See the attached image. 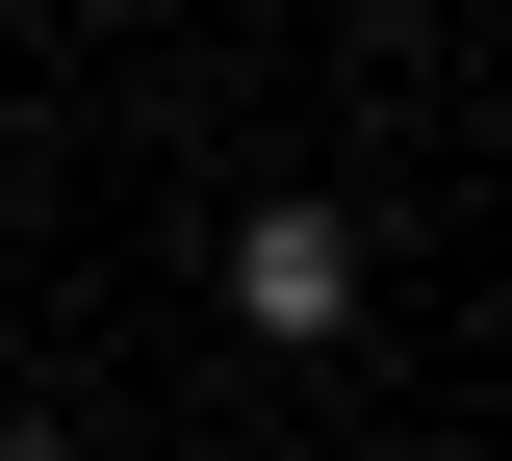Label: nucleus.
<instances>
[{"mask_svg": "<svg viewBox=\"0 0 512 461\" xmlns=\"http://www.w3.org/2000/svg\"><path fill=\"white\" fill-rule=\"evenodd\" d=\"M0 461H52V436H0Z\"/></svg>", "mask_w": 512, "mask_h": 461, "instance_id": "2", "label": "nucleus"}, {"mask_svg": "<svg viewBox=\"0 0 512 461\" xmlns=\"http://www.w3.org/2000/svg\"><path fill=\"white\" fill-rule=\"evenodd\" d=\"M231 308L256 333H333V308H359V231H333V205H256V231H231Z\"/></svg>", "mask_w": 512, "mask_h": 461, "instance_id": "1", "label": "nucleus"}]
</instances>
